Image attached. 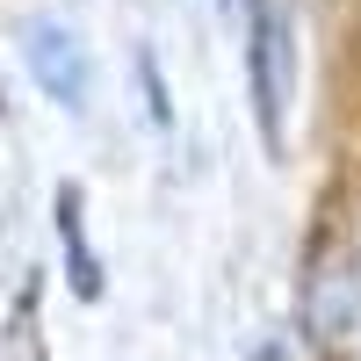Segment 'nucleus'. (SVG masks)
I'll return each mask as SVG.
<instances>
[{
    "label": "nucleus",
    "instance_id": "f257e3e1",
    "mask_svg": "<svg viewBox=\"0 0 361 361\" xmlns=\"http://www.w3.org/2000/svg\"><path fill=\"white\" fill-rule=\"evenodd\" d=\"M246 87L267 152H282L289 137V102H296V29L282 0H246Z\"/></svg>",
    "mask_w": 361,
    "mask_h": 361
},
{
    "label": "nucleus",
    "instance_id": "20e7f679",
    "mask_svg": "<svg viewBox=\"0 0 361 361\" xmlns=\"http://www.w3.org/2000/svg\"><path fill=\"white\" fill-rule=\"evenodd\" d=\"M58 238H66V275H73V289L94 304L102 296V260H94V246H87V224H80V188L66 180L58 188Z\"/></svg>",
    "mask_w": 361,
    "mask_h": 361
},
{
    "label": "nucleus",
    "instance_id": "f03ea898",
    "mask_svg": "<svg viewBox=\"0 0 361 361\" xmlns=\"http://www.w3.org/2000/svg\"><path fill=\"white\" fill-rule=\"evenodd\" d=\"M296 304H304V333L318 347H340L354 325H361V253L354 246H318L304 260V289H296Z\"/></svg>",
    "mask_w": 361,
    "mask_h": 361
},
{
    "label": "nucleus",
    "instance_id": "7ed1b4c3",
    "mask_svg": "<svg viewBox=\"0 0 361 361\" xmlns=\"http://www.w3.org/2000/svg\"><path fill=\"white\" fill-rule=\"evenodd\" d=\"M22 58H29V73H37V87L58 102V109H87V87H94V66H87V44L73 37L66 22H22Z\"/></svg>",
    "mask_w": 361,
    "mask_h": 361
}]
</instances>
